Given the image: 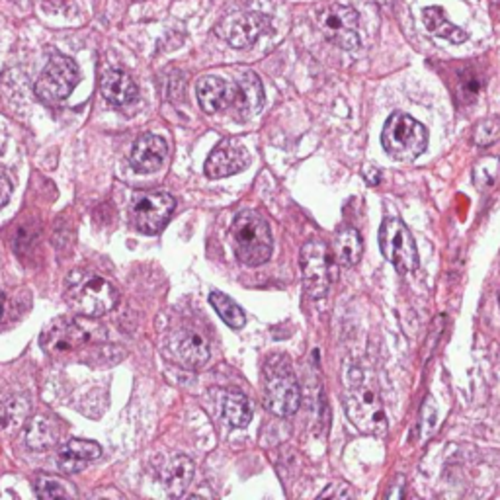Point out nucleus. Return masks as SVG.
Masks as SVG:
<instances>
[{
	"label": "nucleus",
	"instance_id": "nucleus-1",
	"mask_svg": "<svg viewBox=\"0 0 500 500\" xmlns=\"http://www.w3.org/2000/svg\"><path fill=\"white\" fill-rule=\"evenodd\" d=\"M350 423L366 434L382 436L387 432V416L374 383V375L362 366L348 372V393L344 399Z\"/></svg>",
	"mask_w": 500,
	"mask_h": 500
},
{
	"label": "nucleus",
	"instance_id": "nucleus-2",
	"mask_svg": "<svg viewBox=\"0 0 500 500\" xmlns=\"http://www.w3.org/2000/svg\"><path fill=\"white\" fill-rule=\"evenodd\" d=\"M65 297L75 313L96 319L112 311L117 305L119 294L106 278L78 270L67 278Z\"/></svg>",
	"mask_w": 500,
	"mask_h": 500
},
{
	"label": "nucleus",
	"instance_id": "nucleus-3",
	"mask_svg": "<svg viewBox=\"0 0 500 500\" xmlns=\"http://www.w3.org/2000/svg\"><path fill=\"white\" fill-rule=\"evenodd\" d=\"M231 241L237 260L245 266H262L272 256V231L266 219L253 209L237 214L231 225Z\"/></svg>",
	"mask_w": 500,
	"mask_h": 500
},
{
	"label": "nucleus",
	"instance_id": "nucleus-4",
	"mask_svg": "<svg viewBox=\"0 0 500 500\" xmlns=\"http://www.w3.org/2000/svg\"><path fill=\"white\" fill-rule=\"evenodd\" d=\"M382 145L387 155L395 161L411 163L426 151L428 147V129L416 122L413 116L395 112L385 122L382 132Z\"/></svg>",
	"mask_w": 500,
	"mask_h": 500
},
{
	"label": "nucleus",
	"instance_id": "nucleus-5",
	"mask_svg": "<svg viewBox=\"0 0 500 500\" xmlns=\"http://www.w3.org/2000/svg\"><path fill=\"white\" fill-rule=\"evenodd\" d=\"M264 403L276 416H292L302 403V391L292 367L282 359H270L264 367Z\"/></svg>",
	"mask_w": 500,
	"mask_h": 500
},
{
	"label": "nucleus",
	"instance_id": "nucleus-6",
	"mask_svg": "<svg viewBox=\"0 0 500 500\" xmlns=\"http://www.w3.org/2000/svg\"><path fill=\"white\" fill-rule=\"evenodd\" d=\"M379 248L397 272L411 274L418 268L420 260L415 238L401 219H383L382 227H379Z\"/></svg>",
	"mask_w": 500,
	"mask_h": 500
},
{
	"label": "nucleus",
	"instance_id": "nucleus-7",
	"mask_svg": "<svg viewBox=\"0 0 500 500\" xmlns=\"http://www.w3.org/2000/svg\"><path fill=\"white\" fill-rule=\"evenodd\" d=\"M81 81V71L78 65L65 55H55L49 59L44 73L36 81V94L45 104L63 102L69 94L73 93L75 86Z\"/></svg>",
	"mask_w": 500,
	"mask_h": 500
},
{
	"label": "nucleus",
	"instance_id": "nucleus-8",
	"mask_svg": "<svg viewBox=\"0 0 500 500\" xmlns=\"http://www.w3.org/2000/svg\"><path fill=\"white\" fill-rule=\"evenodd\" d=\"M302 274L305 294L311 299H323L333 282L331 254L323 241H309L302 248Z\"/></svg>",
	"mask_w": 500,
	"mask_h": 500
},
{
	"label": "nucleus",
	"instance_id": "nucleus-9",
	"mask_svg": "<svg viewBox=\"0 0 500 500\" xmlns=\"http://www.w3.org/2000/svg\"><path fill=\"white\" fill-rule=\"evenodd\" d=\"M174 198L165 192L137 194L132 204L133 223L139 233L157 235L166 227L170 215L174 214Z\"/></svg>",
	"mask_w": 500,
	"mask_h": 500
},
{
	"label": "nucleus",
	"instance_id": "nucleus-10",
	"mask_svg": "<svg viewBox=\"0 0 500 500\" xmlns=\"http://www.w3.org/2000/svg\"><path fill=\"white\" fill-rule=\"evenodd\" d=\"M319 28L325 34L328 42L335 45L348 49L352 52L359 45V34H358V24L359 16L356 10L343 6V4H331L323 8L319 12Z\"/></svg>",
	"mask_w": 500,
	"mask_h": 500
},
{
	"label": "nucleus",
	"instance_id": "nucleus-11",
	"mask_svg": "<svg viewBox=\"0 0 500 500\" xmlns=\"http://www.w3.org/2000/svg\"><path fill=\"white\" fill-rule=\"evenodd\" d=\"M268 18L258 12H235L215 26V34L235 49H246L266 32Z\"/></svg>",
	"mask_w": 500,
	"mask_h": 500
},
{
	"label": "nucleus",
	"instance_id": "nucleus-12",
	"mask_svg": "<svg viewBox=\"0 0 500 500\" xmlns=\"http://www.w3.org/2000/svg\"><path fill=\"white\" fill-rule=\"evenodd\" d=\"M250 163L246 149L235 141V139H227V141L219 143L212 153H209L206 161V174L209 178H225L241 173Z\"/></svg>",
	"mask_w": 500,
	"mask_h": 500
},
{
	"label": "nucleus",
	"instance_id": "nucleus-13",
	"mask_svg": "<svg viewBox=\"0 0 500 500\" xmlns=\"http://www.w3.org/2000/svg\"><path fill=\"white\" fill-rule=\"evenodd\" d=\"M86 331L73 319H57L45 328L42 344L49 354H65L86 343Z\"/></svg>",
	"mask_w": 500,
	"mask_h": 500
},
{
	"label": "nucleus",
	"instance_id": "nucleus-14",
	"mask_svg": "<svg viewBox=\"0 0 500 500\" xmlns=\"http://www.w3.org/2000/svg\"><path fill=\"white\" fill-rule=\"evenodd\" d=\"M231 106L237 109V116L248 119L256 116L264 106V88L260 78L253 71H245L238 77L237 86L233 88Z\"/></svg>",
	"mask_w": 500,
	"mask_h": 500
},
{
	"label": "nucleus",
	"instance_id": "nucleus-15",
	"mask_svg": "<svg viewBox=\"0 0 500 500\" xmlns=\"http://www.w3.org/2000/svg\"><path fill=\"white\" fill-rule=\"evenodd\" d=\"M166 141L163 137L153 135V133H147L141 135L135 141L133 149H132V166L137 170V173H157L158 168L165 165V158H166Z\"/></svg>",
	"mask_w": 500,
	"mask_h": 500
},
{
	"label": "nucleus",
	"instance_id": "nucleus-16",
	"mask_svg": "<svg viewBox=\"0 0 500 500\" xmlns=\"http://www.w3.org/2000/svg\"><path fill=\"white\" fill-rule=\"evenodd\" d=\"M198 102L206 114H215L219 109L231 104L233 88L229 86L223 78L215 75H206L196 85Z\"/></svg>",
	"mask_w": 500,
	"mask_h": 500
},
{
	"label": "nucleus",
	"instance_id": "nucleus-17",
	"mask_svg": "<svg viewBox=\"0 0 500 500\" xmlns=\"http://www.w3.org/2000/svg\"><path fill=\"white\" fill-rule=\"evenodd\" d=\"M100 456H102V448L93 440H71L59 449V467L65 473H78L88 462Z\"/></svg>",
	"mask_w": 500,
	"mask_h": 500
},
{
	"label": "nucleus",
	"instance_id": "nucleus-18",
	"mask_svg": "<svg viewBox=\"0 0 500 500\" xmlns=\"http://www.w3.org/2000/svg\"><path fill=\"white\" fill-rule=\"evenodd\" d=\"M100 93L112 106H127L137 98V85L133 78L117 69H109L100 83Z\"/></svg>",
	"mask_w": 500,
	"mask_h": 500
},
{
	"label": "nucleus",
	"instance_id": "nucleus-19",
	"mask_svg": "<svg viewBox=\"0 0 500 500\" xmlns=\"http://www.w3.org/2000/svg\"><path fill=\"white\" fill-rule=\"evenodd\" d=\"M174 352L182 366L190 369L204 367L209 359V346L204 336L192 331L178 333L174 338Z\"/></svg>",
	"mask_w": 500,
	"mask_h": 500
},
{
	"label": "nucleus",
	"instance_id": "nucleus-20",
	"mask_svg": "<svg viewBox=\"0 0 500 500\" xmlns=\"http://www.w3.org/2000/svg\"><path fill=\"white\" fill-rule=\"evenodd\" d=\"M194 462L186 456H176L163 472V487L170 496H182L194 479Z\"/></svg>",
	"mask_w": 500,
	"mask_h": 500
},
{
	"label": "nucleus",
	"instance_id": "nucleus-21",
	"mask_svg": "<svg viewBox=\"0 0 500 500\" xmlns=\"http://www.w3.org/2000/svg\"><path fill=\"white\" fill-rule=\"evenodd\" d=\"M59 440V428L55 420L49 416H34L24 428V442L29 449L44 452V449L53 448Z\"/></svg>",
	"mask_w": 500,
	"mask_h": 500
},
{
	"label": "nucleus",
	"instance_id": "nucleus-22",
	"mask_svg": "<svg viewBox=\"0 0 500 500\" xmlns=\"http://www.w3.org/2000/svg\"><path fill=\"white\" fill-rule=\"evenodd\" d=\"M333 254L340 266L352 268L359 262V258H362V238H359V233L356 229L352 227L340 229L335 237Z\"/></svg>",
	"mask_w": 500,
	"mask_h": 500
},
{
	"label": "nucleus",
	"instance_id": "nucleus-23",
	"mask_svg": "<svg viewBox=\"0 0 500 500\" xmlns=\"http://www.w3.org/2000/svg\"><path fill=\"white\" fill-rule=\"evenodd\" d=\"M424 26L430 34H434L442 39H448L452 44H464L467 42V34L462 28L454 26L452 22H448V18L444 14V10L440 6H428L423 12Z\"/></svg>",
	"mask_w": 500,
	"mask_h": 500
},
{
	"label": "nucleus",
	"instance_id": "nucleus-24",
	"mask_svg": "<svg viewBox=\"0 0 500 500\" xmlns=\"http://www.w3.org/2000/svg\"><path fill=\"white\" fill-rule=\"evenodd\" d=\"M222 411L227 424L233 428H245L250 423V418H253V405H250L246 395L238 391H229L223 397Z\"/></svg>",
	"mask_w": 500,
	"mask_h": 500
},
{
	"label": "nucleus",
	"instance_id": "nucleus-25",
	"mask_svg": "<svg viewBox=\"0 0 500 500\" xmlns=\"http://www.w3.org/2000/svg\"><path fill=\"white\" fill-rule=\"evenodd\" d=\"M209 303H212V307L215 309V313L223 319V323H227L231 328L245 327L246 323L245 311L229 295L222 292H212L209 294Z\"/></svg>",
	"mask_w": 500,
	"mask_h": 500
},
{
	"label": "nucleus",
	"instance_id": "nucleus-26",
	"mask_svg": "<svg viewBox=\"0 0 500 500\" xmlns=\"http://www.w3.org/2000/svg\"><path fill=\"white\" fill-rule=\"evenodd\" d=\"M29 415V401L24 397H14L0 403V430L22 424Z\"/></svg>",
	"mask_w": 500,
	"mask_h": 500
},
{
	"label": "nucleus",
	"instance_id": "nucleus-27",
	"mask_svg": "<svg viewBox=\"0 0 500 500\" xmlns=\"http://www.w3.org/2000/svg\"><path fill=\"white\" fill-rule=\"evenodd\" d=\"M498 135H500V119L488 117L477 125L473 139L479 147H487V145H493Z\"/></svg>",
	"mask_w": 500,
	"mask_h": 500
},
{
	"label": "nucleus",
	"instance_id": "nucleus-28",
	"mask_svg": "<svg viewBox=\"0 0 500 500\" xmlns=\"http://www.w3.org/2000/svg\"><path fill=\"white\" fill-rule=\"evenodd\" d=\"M36 491H37L39 496L47 498V500L71 496V493H69L67 488H65V483L59 481V479H53V477H42V479H39Z\"/></svg>",
	"mask_w": 500,
	"mask_h": 500
},
{
	"label": "nucleus",
	"instance_id": "nucleus-29",
	"mask_svg": "<svg viewBox=\"0 0 500 500\" xmlns=\"http://www.w3.org/2000/svg\"><path fill=\"white\" fill-rule=\"evenodd\" d=\"M319 496L321 498H352L354 493L350 491L346 483H333V485H328Z\"/></svg>",
	"mask_w": 500,
	"mask_h": 500
},
{
	"label": "nucleus",
	"instance_id": "nucleus-30",
	"mask_svg": "<svg viewBox=\"0 0 500 500\" xmlns=\"http://www.w3.org/2000/svg\"><path fill=\"white\" fill-rule=\"evenodd\" d=\"M10 196H12V184L6 176L0 174V209L6 207V204L10 202Z\"/></svg>",
	"mask_w": 500,
	"mask_h": 500
},
{
	"label": "nucleus",
	"instance_id": "nucleus-31",
	"mask_svg": "<svg viewBox=\"0 0 500 500\" xmlns=\"http://www.w3.org/2000/svg\"><path fill=\"white\" fill-rule=\"evenodd\" d=\"M4 313H6V297L3 289H0V321L4 319Z\"/></svg>",
	"mask_w": 500,
	"mask_h": 500
}]
</instances>
